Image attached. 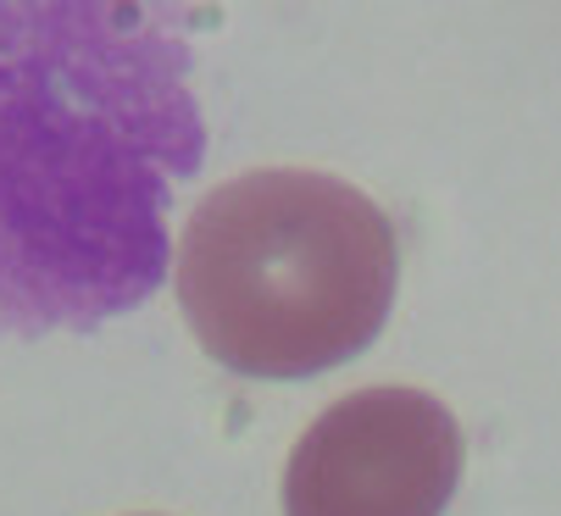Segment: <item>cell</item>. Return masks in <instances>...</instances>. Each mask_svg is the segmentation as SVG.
Returning <instances> with one entry per match:
<instances>
[{"label": "cell", "mask_w": 561, "mask_h": 516, "mask_svg": "<svg viewBox=\"0 0 561 516\" xmlns=\"http://www.w3.org/2000/svg\"><path fill=\"white\" fill-rule=\"evenodd\" d=\"M461 427L445 400L373 383L334 400L289 450L284 516H439L461 483Z\"/></svg>", "instance_id": "obj_3"}, {"label": "cell", "mask_w": 561, "mask_h": 516, "mask_svg": "<svg viewBox=\"0 0 561 516\" xmlns=\"http://www.w3.org/2000/svg\"><path fill=\"white\" fill-rule=\"evenodd\" d=\"M400 244L345 179L256 167L217 184L179 233V306L239 378H311L389 322Z\"/></svg>", "instance_id": "obj_2"}, {"label": "cell", "mask_w": 561, "mask_h": 516, "mask_svg": "<svg viewBox=\"0 0 561 516\" xmlns=\"http://www.w3.org/2000/svg\"><path fill=\"white\" fill-rule=\"evenodd\" d=\"M201 156L184 12L0 0V333L145 306Z\"/></svg>", "instance_id": "obj_1"}]
</instances>
